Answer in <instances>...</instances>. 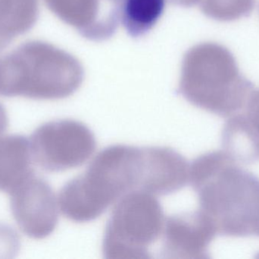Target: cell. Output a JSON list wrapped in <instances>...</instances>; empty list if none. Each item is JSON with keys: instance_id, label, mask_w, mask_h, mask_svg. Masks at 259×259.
<instances>
[{"instance_id": "cell-1", "label": "cell", "mask_w": 259, "mask_h": 259, "mask_svg": "<svg viewBox=\"0 0 259 259\" xmlns=\"http://www.w3.org/2000/svg\"><path fill=\"white\" fill-rule=\"evenodd\" d=\"M189 182L199 210L218 235L247 237L259 231V178L224 151L200 155L190 165Z\"/></svg>"}, {"instance_id": "cell-2", "label": "cell", "mask_w": 259, "mask_h": 259, "mask_svg": "<svg viewBox=\"0 0 259 259\" xmlns=\"http://www.w3.org/2000/svg\"><path fill=\"white\" fill-rule=\"evenodd\" d=\"M149 182L147 147L110 145L96 156L83 174L62 187L59 208L72 221H91L130 192L147 191Z\"/></svg>"}, {"instance_id": "cell-3", "label": "cell", "mask_w": 259, "mask_h": 259, "mask_svg": "<svg viewBox=\"0 0 259 259\" xmlns=\"http://www.w3.org/2000/svg\"><path fill=\"white\" fill-rule=\"evenodd\" d=\"M84 69L71 53L42 41L23 43L0 59V95L60 100L81 86Z\"/></svg>"}, {"instance_id": "cell-4", "label": "cell", "mask_w": 259, "mask_h": 259, "mask_svg": "<svg viewBox=\"0 0 259 259\" xmlns=\"http://www.w3.org/2000/svg\"><path fill=\"white\" fill-rule=\"evenodd\" d=\"M253 91V84L242 74L225 46L201 43L184 55L178 92L193 106L231 117L245 109Z\"/></svg>"}, {"instance_id": "cell-5", "label": "cell", "mask_w": 259, "mask_h": 259, "mask_svg": "<svg viewBox=\"0 0 259 259\" xmlns=\"http://www.w3.org/2000/svg\"><path fill=\"white\" fill-rule=\"evenodd\" d=\"M164 211L155 195L134 190L117 202L103 240L106 258H150L149 248L162 235Z\"/></svg>"}, {"instance_id": "cell-6", "label": "cell", "mask_w": 259, "mask_h": 259, "mask_svg": "<svg viewBox=\"0 0 259 259\" xmlns=\"http://www.w3.org/2000/svg\"><path fill=\"white\" fill-rule=\"evenodd\" d=\"M33 160L41 169L58 173L77 168L97 149V140L84 123L58 120L41 125L30 138Z\"/></svg>"}, {"instance_id": "cell-7", "label": "cell", "mask_w": 259, "mask_h": 259, "mask_svg": "<svg viewBox=\"0 0 259 259\" xmlns=\"http://www.w3.org/2000/svg\"><path fill=\"white\" fill-rule=\"evenodd\" d=\"M9 195L12 215L25 235L42 240L53 234L59 220L57 200L44 178L33 173Z\"/></svg>"}, {"instance_id": "cell-8", "label": "cell", "mask_w": 259, "mask_h": 259, "mask_svg": "<svg viewBox=\"0 0 259 259\" xmlns=\"http://www.w3.org/2000/svg\"><path fill=\"white\" fill-rule=\"evenodd\" d=\"M216 235L212 222L200 210L174 214L164 222L161 258H209L208 249Z\"/></svg>"}, {"instance_id": "cell-9", "label": "cell", "mask_w": 259, "mask_h": 259, "mask_svg": "<svg viewBox=\"0 0 259 259\" xmlns=\"http://www.w3.org/2000/svg\"><path fill=\"white\" fill-rule=\"evenodd\" d=\"M49 9L83 38L103 41L113 36L119 24L107 0H44Z\"/></svg>"}, {"instance_id": "cell-10", "label": "cell", "mask_w": 259, "mask_h": 259, "mask_svg": "<svg viewBox=\"0 0 259 259\" xmlns=\"http://www.w3.org/2000/svg\"><path fill=\"white\" fill-rule=\"evenodd\" d=\"M30 139L21 135L0 138V191L10 193L34 173Z\"/></svg>"}, {"instance_id": "cell-11", "label": "cell", "mask_w": 259, "mask_h": 259, "mask_svg": "<svg viewBox=\"0 0 259 259\" xmlns=\"http://www.w3.org/2000/svg\"><path fill=\"white\" fill-rule=\"evenodd\" d=\"M223 151L243 164L259 161V136L245 114H237L225 123L222 133Z\"/></svg>"}, {"instance_id": "cell-12", "label": "cell", "mask_w": 259, "mask_h": 259, "mask_svg": "<svg viewBox=\"0 0 259 259\" xmlns=\"http://www.w3.org/2000/svg\"><path fill=\"white\" fill-rule=\"evenodd\" d=\"M39 15L38 0H0V52L30 31Z\"/></svg>"}, {"instance_id": "cell-13", "label": "cell", "mask_w": 259, "mask_h": 259, "mask_svg": "<svg viewBox=\"0 0 259 259\" xmlns=\"http://www.w3.org/2000/svg\"><path fill=\"white\" fill-rule=\"evenodd\" d=\"M198 5L208 18L230 22L249 16L255 8V0H199Z\"/></svg>"}, {"instance_id": "cell-14", "label": "cell", "mask_w": 259, "mask_h": 259, "mask_svg": "<svg viewBox=\"0 0 259 259\" xmlns=\"http://www.w3.org/2000/svg\"><path fill=\"white\" fill-rule=\"evenodd\" d=\"M21 248L19 236L9 225L0 224V258L16 256Z\"/></svg>"}, {"instance_id": "cell-15", "label": "cell", "mask_w": 259, "mask_h": 259, "mask_svg": "<svg viewBox=\"0 0 259 259\" xmlns=\"http://www.w3.org/2000/svg\"><path fill=\"white\" fill-rule=\"evenodd\" d=\"M245 109V115L259 136V88L252 91Z\"/></svg>"}, {"instance_id": "cell-16", "label": "cell", "mask_w": 259, "mask_h": 259, "mask_svg": "<svg viewBox=\"0 0 259 259\" xmlns=\"http://www.w3.org/2000/svg\"><path fill=\"white\" fill-rule=\"evenodd\" d=\"M8 126H9V117H8L6 108L2 103H0V138L4 136Z\"/></svg>"}, {"instance_id": "cell-17", "label": "cell", "mask_w": 259, "mask_h": 259, "mask_svg": "<svg viewBox=\"0 0 259 259\" xmlns=\"http://www.w3.org/2000/svg\"><path fill=\"white\" fill-rule=\"evenodd\" d=\"M170 3L178 6H183V7H191V6H196L199 3V0H168Z\"/></svg>"}, {"instance_id": "cell-18", "label": "cell", "mask_w": 259, "mask_h": 259, "mask_svg": "<svg viewBox=\"0 0 259 259\" xmlns=\"http://www.w3.org/2000/svg\"><path fill=\"white\" fill-rule=\"evenodd\" d=\"M121 1H122V0H107L108 3H109V4L113 7L114 9H115V6H116L117 5H118ZM117 15H118V14H117Z\"/></svg>"}, {"instance_id": "cell-19", "label": "cell", "mask_w": 259, "mask_h": 259, "mask_svg": "<svg viewBox=\"0 0 259 259\" xmlns=\"http://www.w3.org/2000/svg\"><path fill=\"white\" fill-rule=\"evenodd\" d=\"M257 236H258V237H259V231H258V234H257Z\"/></svg>"}]
</instances>
